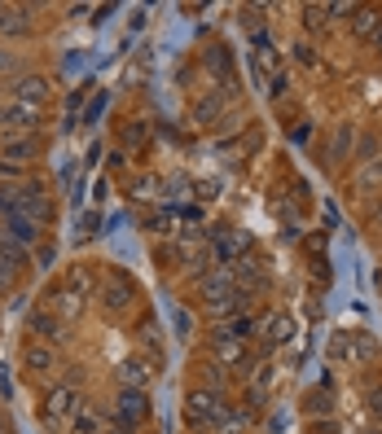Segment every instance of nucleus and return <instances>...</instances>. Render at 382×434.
I'll list each match as a JSON object with an SVG mask.
<instances>
[{
  "label": "nucleus",
  "instance_id": "nucleus-1",
  "mask_svg": "<svg viewBox=\"0 0 382 434\" xmlns=\"http://www.w3.org/2000/svg\"><path fill=\"white\" fill-rule=\"evenodd\" d=\"M13 211L27 215V220H36L40 228L48 224V215H53V206H48V193L40 185H22V189H13Z\"/></svg>",
  "mask_w": 382,
  "mask_h": 434
},
{
  "label": "nucleus",
  "instance_id": "nucleus-2",
  "mask_svg": "<svg viewBox=\"0 0 382 434\" xmlns=\"http://www.w3.org/2000/svg\"><path fill=\"white\" fill-rule=\"evenodd\" d=\"M31 127H40V110L36 106H22V102L0 106V132H5V136H13V132H27L31 136Z\"/></svg>",
  "mask_w": 382,
  "mask_h": 434
},
{
  "label": "nucleus",
  "instance_id": "nucleus-3",
  "mask_svg": "<svg viewBox=\"0 0 382 434\" xmlns=\"http://www.w3.org/2000/svg\"><path fill=\"white\" fill-rule=\"evenodd\" d=\"M79 404H84V399H79V391H53L48 395V421L53 426H66V421H75L79 416Z\"/></svg>",
  "mask_w": 382,
  "mask_h": 434
},
{
  "label": "nucleus",
  "instance_id": "nucleus-4",
  "mask_svg": "<svg viewBox=\"0 0 382 434\" xmlns=\"http://www.w3.org/2000/svg\"><path fill=\"white\" fill-rule=\"evenodd\" d=\"M224 408H220V395H207V391H193L189 395V421L193 426H211V421H220Z\"/></svg>",
  "mask_w": 382,
  "mask_h": 434
},
{
  "label": "nucleus",
  "instance_id": "nucleus-5",
  "mask_svg": "<svg viewBox=\"0 0 382 434\" xmlns=\"http://www.w3.org/2000/svg\"><path fill=\"white\" fill-rule=\"evenodd\" d=\"M145 416H149V399H145V391H123V399H119V426L132 430L137 421H145Z\"/></svg>",
  "mask_w": 382,
  "mask_h": 434
},
{
  "label": "nucleus",
  "instance_id": "nucleus-6",
  "mask_svg": "<svg viewBox=\"0 0 382 434\" xmlns=\"http://www.w3.org/2000/svg\"><path fill=\"white\" fill-rule=\"evenodd\" d=\"M44 97H48V79L44 75H22L18 83H13V102H22V106H36L40 110Z\"/></svg>",
  "mask_w": 382,
  "mask_h": 434
},
{
  "label": "nucleus",
  "instance_id": "nucleus-7",
  "mask_svg": "<svg viewBox=\"0 0 382 434\" xmlns=\"http://www.w3.org/2000/svg\"><path fill=\"white\" fill-rule=\"evenodd\" d=\"M5 237H13V241H36L40 237V224L36 220H27V215H18V211H9L5 215Z\"/></svg>",
  "mask_w": 382,
  "mask_h": 434
},
{
  "label": "nucleus",
  "instance_id": "nucleus-8",
  "mask_svg": "<svg viewBox=\"0 0 382 434\" xmlns=\"http://www.w3.org/2000/svg\"><path fill=\"white\" fill-rule=\"evenodd\" d=\"M0 158H9V162L36 158V136H0Z\"/></svg>",
  "mask_w": 382,
  "mask_h": 434
},
{
  "label": "nucleus",
  "instance_id": "nucleus-9",
  "mask_svg": "<svg viewBox=\"0 0 382 434\" xmlns=\"http://www.w3.org/2000/svg\"><path fill=\"white\" fill-rule=\"evenodd\" d=\"M22 364H27V369L31 373H53L57 369V351H53V346H27V356H22Z\"/></svg>",
  "mask_w": 382,
  "mask_h": 434
},
{
  "label": "nucleus",
  "instance_id": "nucleus-10",
  "mask_svg": "<svg viewBox=\"0 0 382 434\" xmlns=\"http://www.w3.org/2000/svg\"><path fill=\"white\" fill-rule=\"evenodd\" d=\"M31 333H44L48 342H66V329H62V321L57 316H48V312H31Z\"/></svg>",
  "mask_w": 382,
  "mask_h": 434
},
{
  "label": "nucleus",
  "instance_id": "nucleus-11",
  "mask_svg": "<svg viewBox=\"0 0 382 434\" xmlns=\"http://www.w3.org/2000/svg\"><path fill=\"white\" fill-rule=\"evenodd\" d=\"M220 333H224V338H233V342H246L255 333V321H251V316H238V321H228Z\"/></svg>",
  "mask_w": 382,
  "mask_h": 434
},
{
  "label": "nucleus",
  "instance_id": "nucleus-12",
  "mask_svg": "<svg viewBox=\"0 0 382 434\" xmlns=\"http://www.w3.org/2000/svg\"><path fill=\"white\" fill-rule=\"evenodd\" d=\"M128 298H132V290H128V281H119V276H114L110 286H106V303H110L114 312H123V307H128Z\"/></svg>",
  "mask_w": 382,
  "mask_h": 434
},
{
  "label": "nucleus",
  "instance_id": "nucleus-13",
  "mask_svg": "<svg viewBox=\"0 0 382 434\" xmlns=\"http://www.w3.org/2000/svg\"><path fill=\"white\" fill-rule=\"evenodd\" d=\"M0 259H5L13 272H18V268H22V259H27V255H22V246L13 241V237H5V232H0Z\"/></svg>",
  "mask_w": 382,
  "mask_h": 434
},
{
  "label": "nucleus",
  "instance_id": "nucleus-14",
  "mask_svg": "<svg viewBox=\"0 0 382 434\" xmlns=\"http://www.w3.org/2000/svg\"><path fill=\"white\" fill-rule=\"evenodd\" d=\"M378 27H382V18H378L374 9H360V13H356V36L369 40V36H378Z\"/></svg>",
  "mask_w": 382,
  "mask_h": 434
},
{
  "label": "nucleus",
  "instance_id": "nucleus-15",
  "mask_svg": "<svg viewBox=\"0 0 382 434\" xmlns=\"http://www.w3.org/2000/svg\"><path fill=\"white\" fill-rule=\"evenodd\" d=\"M53 307H57V312H71V316H75V312H79V294H75V290H57Z\"/></svg>",
  "mask_w": 382,
  "mask_h": 434
},
{
  "label": "nucleus",
  "instance_id": "nucleus-16",
  "mask_svg": "<svg viewBox=\"0 0 382 434\" xmlns=\"http://www.w3.org/2000/svg\"><path fill=\"white\" fill-rule=\"evenodd\" d=\"M347 145H352V127H339V136H334V149H329V154L339 158V154H343Z\"/></svg>",
  "mask_w": 382,
  "mask_h": 434
},
{
  "label": "nucleus",
  "instance_id": "nucleus-17",
  "mask_svg": "<svg viewBox=\"0 0 382 434\" xmlns=\"http://www.w3.org/2000/svg\"><path fill=\"white\" fill-rule=\"evenodd\" d=\"M277 338H286V321H281V316L268 321V342H277Z\"/></svg>",
  "mask_w": 382,
  "mask_h": 434
},
{
  "label": "nucleus",
  "instance_id": "nucleus-18",
  "mask_svg": "<svg viewBox=\"0 0 382 434\" xmlns=\"http://www.w3.org/2000/svg\"><path fill=\"white\" fill-rule=\"evenodd\" d=\"M75 434H97V416H75Z\"/></svg>",
  "mask_w": 382,
  "mask_h": 434
},
{
  "label": "nucleus",
  "instance_id": "nucleus-19",
  "mask_svg": "<svg viewBox=\"0 0 382 434\" xmlns=\"http://www.w3.org/2000/svg\"><path fill=\"white\" fill-rule=\"evenodd\" d=\"M378 180H382V162H374L369 172H360V185H378Z\"/></svg>",
  "mask_w": 382,
  "mask_h": 434
},
{
  "label": "nucleus",
  "instance_id": "nucleus-20",
  "mask_svg": "<svg viewBox=\"0 0 382 434\" xmlns=\"http://www.w3.org/2000/svg\"><path fill=\"white\" fill-rule=\"evenodd\" d=\"M308 408L325 416V412H329V399H325V395H312V399H308Z\"/></svg>",
  "mask_w": 382,
  "mask_h": 434
},
{
  "label": "nucleus",
  "instance_id": "nucleus-21",
  "mask_svg": "<svg viewBox=\"0 0 382 434\" xmlns=\"http://www.w3.org/2000/svg\"><path fill=\"white\" fill-rule=\"evenodd\" d=\"M27 22H22V13H5V31H22Z\"/></svg>",
  "mask_w": 382,
  "mask_h": 434
},
{
  "label": "nucleus",
  "instance_id": "nucleus-22",
  "mask_svg": "<svg viewBox=\"0 0 382 434\" xmlns=\"http://www.w3.org/2000/svg\"><path fill=\"white\" fill-rule=\"evenodd\" d=\"M123 377H128V382H145V369H137V364H128V369H123Z\"/></svg>",
  "mask_w": 382,
  "mask_h": 434
},
{
  "label": "nucleus",
  "instance_id": "nucleus-23",
  "mask_svg": "<svg viewBox=\"0 0 382 434\" xmlns=\"http://www.w3.org/2000/svg\"><path fill=\"white\" fill-rule=\"evenodd\" d=\"M9 66H13V57H9V53H0V71H9Z\"/></svg>",
  "mask_w": 382,
  "mask_h": 434
},
{
  "label": "nucleus",
  "instance_id": "nucleus-24",
  "mask_svg": "<svg viewBox=\"0 0 382 434\" xmlns=\"http://www.w3.org/2000/svg\"><path fill=\"white\" fill-rule=\"evenodd\" d=\"M114 434H128V430H114Z\"/></svg>",
  "mask_w": 382,
  "mask_h": 434
},
{
  "label": "nucleus",
  "instance_id": "nucleus-25",
  "mask_svg": "<svg viewBox=\"0 0 382 434\" xmlns=\"http://www.w3.org/2000/svg\"><path fill=\"white\" fill-rule=\"evenodd\" d=\"M378 220H382V211H378Z\"/></svg>",
  "mask_w": 382,
  "mask_h": 434
}]
</instances>
